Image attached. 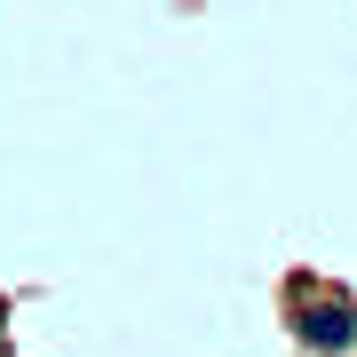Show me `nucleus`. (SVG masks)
I'll use <instances>...</instances> for the list:
<instances>
[{"instance_id":"f257e3e1","label":"nucleus","mask_w":357,"mask_h":357,"mask_svg":"<svg viewBox=\"0 0 357 357\" xmlns=\"http://www.w3.org/2000/svg\"><path fill=\"white\" fill-rule=\"evenodd\" d=\"M302 342H318V349H357V310H349V302L302 310Z\"/></svg>"}]
</instances>
